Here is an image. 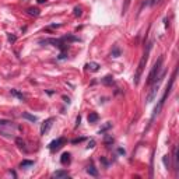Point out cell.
Here are the masks:
<instances>
[{
  "label": "cell",
  "mask_w": 179,
  "mask_h": 179,
  "mask_svg": "<svg viewBox=\"0 0 179 179\" xmlns=\"http://www.w3.org/2000/svg\"><path fill=\"white\" fill-rule=\"evenodd\" d=\"M150 48H151V45L148 44V45H147L146 52H144V55H143V58L140 59V63H139V66H137V70H136V74H134V84H139L140 77H141L143 71H144V67H146L147 60H148V53H150Z\"/></svg>",
  "instance_id": "2"
},
{
  "label": "cell",
  "mask_w": 179,
  "mask_h": 179,
  "mask_svg": "<svg viewBox=\"0 0 179 179\" xmlns=\"http://www.w3.org/2000/svg\"><path fill=\"white\" fill-rule=\"evenodd\" d=\"M22 118H24V119H27V121H29V122H37L38 121L37 116H34V115H31V113H28V112L22 113Z\"/></svg>",
  "instance_id": "9"
},
{
  "label": "cell",
  "mask_w": 179,
  "mask_h": 179,
  "mask_svg": "<svg viewBox=\"0 0 179 179\" xmlns=\"http://www.w3.org/2000/svg\"><path fill=\"white\" fill-rule=\"evenodd\" d=\"M112 56L113 58H118V56H121V51L118 49V46L113 48V51H112Z\"/></svg>",
  "instance_id": "18"
},
{
  "label": "cell",
  "mask_w": 179,
  "mask_h": 179,
  "mask_svg": "<svg viewBox=\"0 0 179 179\" xmlns=\"http://www.w3.org/2000/svg\"><path fill=\"white\" fill-rule=\"evenodd\" d=\"M66 143V140L63 139V137H59V139H56V140H53V141L49 144V150L51 151H56V150H59L60 147L63 146Z\"/></svg>",
  "instance_id": "5"
},
{
  "label": "cell",
  "mask_w": 179,
  "mask_h": 179,
  "mask_svg": "<svg viewBox=\"0 0 179 179\" xmlns=\"http://www.w3.org/2000/svg\"><path fill=\"white\" fill-rule=\"evenodd\" d=\"M11 95H14V97H17V98L20 99V101H25V95L21 94L20 91H17V90H11Z\"/></svg>",
  "instance_id": "11"
},
{
  "label": "cell",
  "mask_w": 179,
  "mask_h": 179,
  "mask_svg": "<svg viewBox=\"0 0 179 179\" xmlns=\"http://www.w3.org/2000/svg\"><path fill=\"white\" fill-rule=\"evenodd\" d=\"M15 143H17V146H18L21 150L27 151V148H25V141H24L22 139H20V137H15Z\"/></svg>",
  "instance_id": "13"
},
{
  "label": "cell",
  "mask_w": 179,
  "mask_h": 179,
  "mask_svg": "<svg viewBox=\"0 0 179 179\" xmlns=\"http://www.w3.org/2000/svg\"><path fill=\"white\" fill-rule=\"evenodd\" d=\"M53 122H55V118H49V119H46V121L42 123V126H41V134L45 136L48 132H49V129H51V126L53 124Z\"/></svg>",
  "instance_id": "4"
},
{
  "label": "cell",
  "mask_w": 179,
  "mask_h": 179,
  "mask_svg": "<svg viewBox=\"0 0 179 179\" xmlns=\"http://www.w3.org/2000/svg\"><path fill=\"white\" fill-rule=\"evenodd\" d=\"M176 71L178 70L175 69V71H174V74L171 76V78H169V83H168V85H167V88H165V92H164V95H162V98L160 99V102H158V105L155 106V109H154V113H153V119L155 116H157L158 113H160V111L162 109V106H164V104H165V101H167V98H168V95L171 94V90H172V85H174V81H175V77H176Z\"/></svg>",
  "instance_id": "1"
},
{
  "label": "cell",
  "mask_w": 179,
  "mask_h": 179,
  "mask_svg": "<svg viewBox=\"0 0 179 179\" xmlns=\"http://www.w3.org/2000/svg\"><path fill=\"white\" fill-rule=\"evenodd\" d=\"M28 13H29L31 15H38V14H39V10H38V8L31 7V8H28Z\"/></svg>",
  "instance_id": "17"
},
{
  "label": "cell",
  "mask_w": 179,
  "mask_h": 179,
  "mask_svg": "<svg viewBox=\"0 0 179 179\" xmlns=\"http://www.w3.org/2000/svg\"><path fill=\"white\" fill-rule=\"evenodd\" d=\"M102 83H104V84H106V85L113 84V77L112 76H105L102 78Z\"/></svg>",
  "instance_id": "14"
},
{
  "label": "cell",
  "mask_w": 179,
  "mask_h": 179,
  "mask_svg": "<svg viewBox=\"0 0 179 179\" xmlns=\"http://www.w3.org/2000/svg\"><path fill=\"white\" fill-rule=\"evenodd\" d=\"M60 162H62L63 165H69L70 164V154L69 153H65L62 155V158H60Z\"/></svg>",
  "instance_id": "10"
},
{
  "label": "cell",
  "mask_w": 179,
  "mask_h": 179,
  "mask_svg": "<svg viewBox=\"0 0 179 179\" xmlns=\"http://www.w3.org/2000/svg\"><path fill=\"white\" fill-rule=\"evenodd\" d=\"M94 146H95V141H94V140H91V141L88 143V146H87V148H92V147H94Z\"/></svg>",
  "instance_id": "22"
},
{
  "label": "cell",
  "mask_w": 179,
  "mask_h": 179,
  "mask_svg": "<svg viewBox=\"0 0 179 179\" xmlns=\"http://www.w3.org/2000/svg\"><path fill=\"white\" fill-rule=\"evenodd\" d=\"M162 162H164L165 168L168 169L169 168V164H171V162H169V155H164V157H162Z\"/></svg>",
  "instance_id": "16"
},
{
  "label": "cell",
  "mask_w": 179,
  "mask_h": 179,
  "mask_svg": "<svg viewBox=\"0 0 179 179\" xmlns=\"http://www.w3.org/2000/svg\"><path fill=\"white\" fill-rule=\"evenodd\" d=\"M111 126H112V124H111V123H106L105 126H104V128L101 129V130H99V133H104V132H105V130H108V129H109Z\"/></svg>",
  "instance_id": "20"
},
{
  "label": "cell",
  "mask_w": 179,
  "mask_h": 179,
  "mask_svg": "<svg viewBox=\"0 0 179 179\" xmlns=\"http://www.w3.org/2000/svg\"><path fill=\"white\" fill-rule=\"evenodd\" d=\"M80 141H83V139H76V140H73V143H80Z\"/></svg>",
  "instance_id": "24"
},
{
  "label": "cell",
  "mask_w": 179,
  "mask_h": 179,
  "mask_svg": "<svg viewBox=\"0 0 179 179\" xmlns=\"http://www.w3.org/2000/svg\"><path fill=\"white\" fill-rule=\"evenodd\" d=\"M105 143H106V144H109V143H113V139L111 137V136H106V137H105Z\"/></svg>",
  "instance_id": "21"
},
{
  "label": "cell",
  "mask_w": 179,
  "mask_h": 179,
  "mask_svg": "<svg viewBox=\"0 0 179 179\" xmlns=\"http://www.w3.org/2000/svg\"><path fill=\"white\" fill-rule=\"evenodd\" d=\"M162 62H164V58L161 56L160 59H158L157 62H155V65H154L153 70H151V73L148 74V80H147V85H151L154 83V81L157 80L158 77L161 76V69H162Z\"/></svg>",
  "instance_id": "3"
},
{
  "label": "cell",
  "mask_w": 179,
  "mask_h": 179,
  "mask_svg": "<svg viewBox=\"0 0 179 179\" xmlns=\"http://www.w3.org/2000/svg\"><path fill=\"white\" fill-rule=\"evenodd\" d=\"M53 178L59 179V178H69V174H67V171H56L55 174H53Z\"/></svg>",
  "instance_id": "7"
},
{
  "label": "cell",
  "mask_w": 179,
  "mask_h": 179,
  "mask_svg": "<svg viewBox=\"0 0 179 179\" xmlns=\"http://www.w3.org/2000/svg\"><path fill=\"white\" fill-rule=\"evenodd\" d=\"M85 67H87L88 70H91V71H98L99 65H98V63H95V62H90V63L85 65Z\"/></svg>",
  "instance_id": "8"
},
{
  "label": "cell",
  "mask_w": 179,
  "mask_h": 179,
  "mask_svg": "<svg viewBox=\"0 0 179 179\" xmlns=\"http://www.w3.org/2000/svg\"><path fill=\"white\" fill-rule=\"evenodd\" d=\"M34 165V161H22L20 164V168H27V167H32Z\"/></svg>",
  "instance_id": "15"
},
{
  "label": "cell",
  "mask_w": 179,
  "mask_h": 179,
  "mask_svg": "<svg viewBox=\"0 0 179 179\" xmlns=\"http://www.w3.org/2000/svg\"><path fill=\"white\" fill-rule=\"evenodd\" d=\"M74 15H76V17H80V15H81V8L80 7L74 8Z\"/></svg>",
  "instance_id": "19"
},
{
  "label": "cell",
  "mask_w": 179,
  "mask_h": 179,
  "mask_svg": "<svg viewBox=\"0 0 179 179\" xmlns=\"http://www.w3.org/2000/svg\"><path fill=\"white\" fill-rule=\"evenodd\" d=\"M87 174L88 175H91V176H98V171L95 169V167L94 165H90L87 168Z\"/></svg>",
  "instance_id": "12"
},
{
  "label": "cell",
  "mask_w": 179,
  "mask_h": 179,
  "mask_svg": "<svg viewBox=\"0 0 179 179\" xmlns=\"http://www.w3.org/2000/svg\"><path fill=\"white\" fill-rule=\"evenodd\" d=\"M8 41H10V42H14L15 37H14V35H11V34H8Z\"/></svg>",
  "instance_id": "23"
},
{
  "label": "cell",
  "mask_w": 179,
  "mask_h": 179,
  "mask_svg": "<svg viewBox=\"0 0 179 179\" xmlns=\"http://www.w3.org/2000/svg\"><path fill=\"white\" fill-rule=\"evenodd\" d=\"M87 119H88L90 123H95V122H98L99 116H98V113H97V112H90V115H88Z\"/></svg>",
  "instance_id": "6"
}]
</instances>
